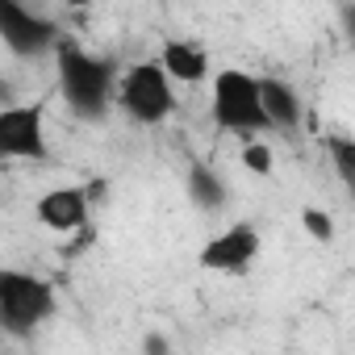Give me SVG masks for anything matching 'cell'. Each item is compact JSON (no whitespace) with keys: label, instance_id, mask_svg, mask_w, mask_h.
Here are the masks:
<instances>
[{"label":"cell","instance_id":"6","mask_svg":"<svg viewBox=\"0 0 355 355\" xmlns=\"http://www.w3.org/2000/svg\"><path fill=\"white\" fill-rule=\"evenodd\" d=\"M0 159H46L42 105H5L0 109Z\"/></svg>","mask_w":355,"mask_h":355},{"label":"cell","instance_id":"7","mask_svg":"<svg viewBox=\"0 0 355 355\" xmlns=\"http://www.w3.org/2000/svg\"><path fill=\"white\" fill-rule=\"evenodd\" d=\"M259 255V230L251 222H234L230 230H222L218 239H209L201 247V268L209 272H247Z\"/></svg>","mask_w":355,"mask_h":355},{"label":"cell","instance_id":"14","mask_svg":"<svg viewBox=\"0 0 355 355\" xmlns=\"http://www.w3.org/2000/svg\"><path fill=\"white\" fill-rule=\"evenodd\" d=\"M243 167L255 171V175H268V171H272V146H263V142H247V146H243Z\"/></svg>","mask_w":355,"mask_h":355},{"label":"cell","instance_id":"2","mask_svg":"<svg viewBox=\"0 0 355 355\" xmlns=\"http://www.w3.org/2000/svg\"><path fill=\"white\" fill-rule=\"evenodd\" d=\"M51 313H55V288L42 276L0 268V326L13 334H26Z\"/></svg>","mask_w":355,"mask_h":355},{"label":"cell","instance_id":"3","mask_svg":"<svg viewBox=\"0 0 355 355\" xmlns=\"http://www.w3.org/2000/svg\"><path fill=\"white\" fill-rule=\"evenodd\" d=\"M113 96H117L121 113L134 117V121H142V125H159L175 109L171 80H167V71L159 63H134V67H125L121 84H113Z\"/></svg>","mask_w":355,"mask_h":355},{"label":"cell","instance_id":"9","mask_svg":"<svg viewBox=\"0 0 355 355\" xmlns=\"http://www.w3.org/2000/svg\"><path fill=\"white\" fill-rule=\"evenodd\" d=\"M255 84H259V109H263V121H268V125H280V130H293V125L301 121V113H305L297 88L284 84V80H276V76H255Z\"/></svg>","mask_w":355,"mask_h":355},{"label":"cell","instance_id":"13","mask_svg":"<svg viewBox=\"0 0 355 355\" xmlns=\"http://www.w3.org/2000/svg\"><path fill=\"white\" fill-rule=\"evenodd\" d=\"M301 226H305V234L318 239V243H330V239H334V218H330L326 209H318V205H305V209H301Z\"/></svg>","mask_w":355,"mask_h":355},{"label":"cell","instance_id":"8","mask_svg":"<svg viewBox=\"0 0 355 355\" xmlns=\"http://www.w3.org/2000/svg\"><path fill=\"white\" fill-rule=\"evenodd\" d=\"M38 222L55 234H71L88 222V193L84 189H51L38 201Z\"/></svg>","mask_w":355,"mask_h":355},{"label":"cell","instance_id":"15","mask_svg":"<svg viewBox=\"0 0 355 355\" xmlns=\"http://www.w3.org/2000/svg\"><path fill=\"white\" fill-rule=\"evenodd\" d=\"M5 105H13V84L0 76V109H5Z\"/></svg>","mask_w":355,"mask_h":355},{"label":"cell","instance_id":"1","mask_svg":"<svg viewBox=\"0 0 355 355\" xmlns=\"http://www.w3.org/2000/svg\"><path fill=\"white\" fill-rule=\"evenodd\" d=\"M55 67H59V92L80 117H101L113 101L117 67L109 59L88 55L71 38H55Z\"/></svg>","mask_w":355,"mask_h":355},{"label":"cell","instance_id":"12","mask_svg":"<svg viewBox=\"0 0 355 355\" xmlns=\"http://www.w3.org/2000/svg\"><path fill=\"white\" fill-rule=\"evenodd\" d=\"M326 150H330V159H334V167H338V180L351 184V180H355V142L343 138V134H330V138H326Z\"/></svg>","mask_w":355,"mask_h":355},{"label":"cell","instance_id":"5","mask_svg":"<svg viewBox=\"0 0 355 355\" xmlns=\"http://www.w3.org/2000/svg\"><path fill=\"white\" fill-rule=\"evenodd\" d=\"M59 38V26L51 17H38L26 0H0V42L13 55L34 59L42 51H51Z\"/></svg>","mask_w":355,"mask_h":355},{"label":"cell","instance_id":"10","mask_svg":"<svg viewBox=\"0 0 355 355\" xmlns=\"http://www.w3.org/2000/svg\"><path fill=\"white\" fill-rule=\"evenodd\" d=\"M159 67L167 71V80L201 84V80L209 76V55H205V46H197V42H189V38H171V42H163Z\"/></svg>","mask_w":355,"mask_h":355},{"label":"cell","instance_id":"16","mask_svg":"<svg viewBox=\"0 0 355 355\" xmlns=\"http://www.w3.org/2000/svg\"><path fill=\"white\" fill-rule=\"evenodd\" d=\"M67 5H71V9H88V5H92V0H67Z\"/></svg>","mask_w":355,"mask_h":355},{"label":"cell","instance_id":"4","mask_svg":"<svg viewBox=\"0 0 355 355\" xmlns=\"http://www.w3.org/2000/svg\"><path fill=\"white\" fill-rule=\"evenodd\" d=\"M214 121L222 130H234V134H255L263 130V109H259V84L255 76L239 71V67H226L218 80H214Z\"/></svg>","mask_w":355,"mask_h":355},{"label":"cell","instance_id":"11","mask_svg":"<svg viewBox=\"0 0 355 355\" xmlns=\"http://www.w3.org/2000/svg\"><path fill=\"white\" fill-rule=\"evenodd\" d=\"M189 197L201 205V209H222L226 205V180L201 159L189 163Z\"/></svg>","mask_w":355,"mask_h":355}]
</instances>
